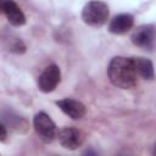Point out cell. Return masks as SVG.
Instances as JSON below:
<instances>
[{"label": "cell", "mask_w": 156, "mask_h": 156, "mask_svg": "<svg viewBox=\"0 0 156 156\" xmlns=\"http://www.w3.org/2000/svg\"><path fill=\"white\" fill-rule=\"evenodd\" d=\"M107 74L113 85L121 89H130L136 85V72L132 57L115 56L107 68Z\"/></svg>", "instance_id": "6da1fadb"}, {"label": "cell", "mask_w": 156, "mask_h": 156, "mask_svg": "<svg viewBox=\"0 0 156 156\" xmlns=\"http://www.w3.org/2000/svg\"><path fill=\"white\" fill-rule=\"evenodd\" d=\"M108 17V6L102 1H89L82 11V20L91 27H101Z\"/></svg>", "instance_id": "7a4b0ae2"}, {"label": "cell", "mask_w": 156, "mask_h": 156, "mask_svg": "<svg viewBox=\"0 0 156 156\" xmlns=\"http://www.w3.org/2000/svg\"><path fill=\"white\" fill-rule=\"evenodd\" d=\"M33 126H34V129H35L37 134L39 135V138L43 141L50 143L55 139V136H56V124L49 117V115H46L45 112H39L34 116Z\"/></svg>", "instance_id": "3957f363"}, {"label": "cell", "mask_w": 156, "mask_h": 156, "mask_svg": "<svg viewBox=\"0 0 156 156\" xmlns=\"http://www.w3.org/2000/svg\"><path fill=\"white\" fill-rule=\"evenodd\" d=\"M60 80H61V72H60L58 66L50 65L39 76L38 88L43 93H50L57 87Z\"/></svg>", "instance_id": "277c9868"}, {"label": "cell", "mask_w": 156, "mask_h": 156, "mask_svg": "<svg viewBox=\"0 0 156 156\" xmlns=\"http://www.w3.org/2000/svg\"><path fill=\"white\" fill-rule=\"evenodd\" d=\"M154 39H155V29L154 26L151 24L140 26L132 34L133 44L143 49L151 50L154 48Z\"/></svg>", "instance_id": "5b68a950"}, {"label": "cell", "mask_w": 156, "mask_h": 156, "mask_svg": "<svg viewBox=\"0 0 156 156\" xmlns=\"http://www.w3.org/2000/svg\"><path fill=\"white\" fill-rule=\"evenodd\" d=\"M60 144L69 150H74L83 143V135L82 132L74 127H65L58 130L57 133Z\"/></svg>", "instance_id": "8992f818"}, {"label": "cell", "mask_w": 156, "mask_h": 156, "mask_svg": "<svg viewBox=\"0 0 156 156\" xmlns=\"http://www.w3.org/2000/svg\"><path fill=\"white\" fill-rule=\"evenodd\" d=\"M56 105L60 107V110L65 115H67L73 119H79L85 115V106L78 100L65 98L62 100L56 101Z\"/></svg>", "instance_id": "52a82bcc"}, {"label": "cell", "mask_w": 156, "mask_h": 156, "mask_svg": "<svg viewBox=\"0 0 156 156\" xmlns=\"http://www.w3.org/2000/svg\"><path fill=\"white\" fill-rule=\"evenodd\" d=\"M2 12L5 13L7 21L16 27H21L26 23V16L22 12V10L20 9V6L15 2V1H4V6H2Z\"/></svg>", "instance_id": "ba28073f"}, {"label": "cell", "mask_w": 156, "mask_h": 156, "mask_svg": "<svg viewBox=\"0 0 156 156\" xmlns=\"http://www.w3.org/2000/svg\"><path fill=\"white\" fill-rule=\"evenodd\" d=\"M134 23V18L129 13H121L113 17L108 24V30L113 34H123L127 33Z\"/></svg>", "instance_id": "9c48e42d"}, {"label": "cell", "mask_w": 156, "mask_h": 156, "mask_svg": "<svg viewBox=\"0 0 156 156\" xmlns=\"http://www.w3.org/2000/svg\"><path fill=\"white\" fill-rule=\"evenodd\" d=\"M132 61H133V65H134L136 74L141 76L144 79H149V80L154 79V77H155L154 65L149 58H145V57H132Z\"/></svg>", "instance_id": "30bf717a"}, {"label": "cell", "mask_w": 156, "mask_h": 156, "mask_svg": "<svg viewBox=\"0 0 156 156\" xmlns=\"http://www.w3.org/2000/svg\"><path fill=\"white\" fill-rule=\"evenodd\" d=\"M82 156H99V154H98L93 147H89V149H87V150L83 152Z\"/></svg>", "instance_id": "8fae6325"}, {"label": "cell", "mask_w": 156, "mask_h": 156, "mask_svg": "<svg viewBox=\"0 0 156 156\" xmlns=\"http://www.w3.org/2000/svg\"><path fill=\"white\" fill-rule=\"evenodd\" d=\"M6 136H7L6 128L0 123V140H1V141H2V140H5V139H6Z\"/></svg>", "instance_id": "7c38bea8"}, {"label": "cell", "mask_w": 156, "mask_h": 156, "mask_svg": "<svg viewBox=\"0 0 156 156\" xmlns=\"http://www.w3.org/2000/svg\"><path fill=\"white\" fill-rule=\"evenodd\" d=\"M2 6H4V1H0V12L2 11Z\"/></svg>", "instance_id": "4fadbf2b"}]
</instances>
